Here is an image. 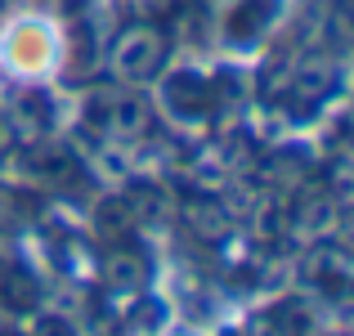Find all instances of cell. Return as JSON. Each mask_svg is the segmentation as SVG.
I'll return each mask as SVG.
<instances>
[{"label":"cell","instance_id":"cell-1","mask_svg":"<svg viewBox=\"0 0 354 336\" xmlns=\"http://www.w3.org/2000/svg\"><path fill=\"white\" fill-rule=\"evenodd\" d=\"M5 54L18 72H45L50 68V54H54V41L41 23H18V32L9 36Z\"/></svg>","mask_w":354,"mask_h":336}]
</instances>
